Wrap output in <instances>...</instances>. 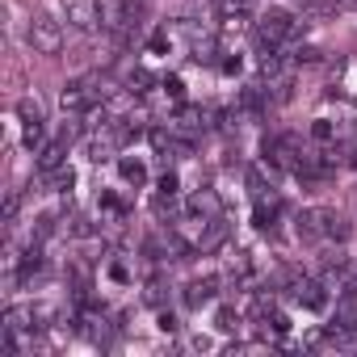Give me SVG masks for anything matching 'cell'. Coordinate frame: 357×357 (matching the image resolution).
Segmentation results:
<instances>
[{
	"mask_svg": "<svg viewBox=\"0 0 357 357\" xmlns=\"http://www.w3.org/2000/svg\"><path fill=\"white\" fill-rule=\"evenodd\" d=\"M89 231H93V227H89L84 219H72V236H89Z\"/></svg>",
	"mask_w": 357,
	"mask_h": 357,
	"instance_id": "cell-16",
	"label": "cell"
},
{
	"mask_svg": "<svg viewBox=\"0 0 357 357\" xmlns=\"http://www.w3.org/2000/svg\"><path fill=\"white\" fill-rule=\"evenodd\" d=\"M215 290H219V282H215V278L194 282V286L185 290V303H190V307H202V303H211V298H215Z\"/></svg>",
	"mask_w": 357,
	"mask_h": 357,
	"instance_id": "cell-8",
	"label": "cell"
},
{
	"mask_svg": "<svg viewBox=\"0 0 357 357\" xmlns=\"http://www.w3.org/2000/svg\"><path fill=\"white\" fill-rule=\"evenodd\" d=\"M349 231H353V227H349L336 211H328V227H324V236H328V240H349Z\"/></svg>",
	"mask_w": 357,
	"mask_h": 357,
	"instance_id": "cell-9",
	"label": "cell"
},
{
	"mask_svg": "<svg viewBox=\"0 0 357 357\" xmlns=\"http://www.w3.org/2000/svg\"><path fill=\"white\" fill-rule=\"evenodd\" d=\"M72 181H76V176H72V168H68V164H63V168H55V172L47 176V185H51V190H59V194H63V190H72Z\"/></svg>",
	"mask_w": 357,
	"mask_h": 357,
	"instance_id": "cell-11",
	"label": "cell"
},
{
	"mask_svg": "<svg viewBox=\"0 0 357 357\" xmlns=\"http://www.w3.org/2000/svg\"><path fill=\"white\" fill-rule=\"evenodd\" d=\"M190 211L194 215H211V211H219V202H215V194H194L190 198Z\"/></svg>",
	"mask_w": 357,
	"mask_h": 357,
	"instance_id": "cell-12",
	"label": "cell"
},
{
	"mask_svg": "<svg viewBox=\"0 0 357 357\" xmlns=\"http://www.w3.org/2000/svg\"><path fill=\"white\" fill-rule=\"evenodd\" d=\"M17 114H22V122H43V105H38V97H22V101H17Z\"/></svg>",
	"mask_w": 357,
	"mask_h": 357,
	"instance_id": "cell-10",
	"label": "cell"
},
{
	"mask_svg": "<svg viewBox=\"0 0 357 357\" xmlns=\"http://www.w3.org/2000/svg\"><path fill=\"white\" fill-rule=\"evenodd\" d=\"M290 30H294V17H290L286 9H269V13L261 17V26H257V34H265V38H273V43H282Z\"/></svg>",
	"mask_w": 357,
	"mask_h": 357,
	"instance_id": "cell-4",
	"label": "cell"
},
{
	"mask_svg": "<svg viewBox=\"0 0 357 357\" xmlns=\"http://www.w3.org/2000/svg\"><path fill=\"white\" fill-rule=\"evenodd\" d=\"M30 47H34L38 55H59V51H63V30H59V22L34 17V22H30Z\"/></svg>",
	"mask_w": 357,
	"mask_h": 357,
	"instance_id": "cell-1",
	"label": "cell"
},
{
	"mask_svg": "<svg viewBox=\"0 0 357 357\" xmlns=\"http://www.w3.org/2000/svg\"><path fill=\"white\" fill-rule=\"evenodd\" d=\"M219 328H223V332H231V328H236V311H231V307H223V311H219Z\"/></svg>",
	"mask_w": 357,
	"mask_h": 357,
	"instance_id": "cell-15",
	"label": "cell"
},
{
	"mask_svg": "<svg viewBox=\"0 0 357 357\" xmlns=\"http://www.w3.org/2000/svg\"><path fill=\"white\" fill-rule=\"evenodd\" d=\"M63 151H68V143L59 139V143H47V147H38V160H34V168L43 172V176H51L55 168H63Z\"/></svg>",
	"mask_w": 357,
	"mask_h": 357,
	"instance_id": "cell-5",
	"label": "cell"
},
{
	"mask_svg": "<svg viewBox=\"0 0 357 357\" xmlns=\"http://www.w3.org/2000/svg\"><path fill=\"white\" fill-rule=\"evenodd\" d=\"M147 84H151V76H147V72H130L126 93H147Z\"/></svg>",
	"mask_w": 357,
	"mask_h": 357,
	"instance_id": "cell-13",
	"label": "cell"
},
{
	"mask_svg": "<svg viewBox=\"0 0 357 357\" xmlns=\"http://www.w3.org/2000/svg\"><path fill=\"white\" fill-rule=\"evenodd\" d=\"M63 13L76 30H101V13H97V0H63Z\"/></svg>",
	"mask_w": 357,
	"mask_h": 357,
	"instance_id": "cell-3",
	"label": "cell"
},
{
	"mask_svg": "<svg viewBox=\"0 0 357 357\" xmlns=\"http://www.w3.org/2000/svg\"><path fill=\"white\" fill-rule=\"evenodd\" d=\"M122 176H126V181H143V164H135V160H122Z\"/></svg>",
	"mask_w": 357,
	"mask_h": 357,
	"instance_id": "cell-14",
	"label": "cell"
},
{
	"mask_svg": "<svg viewBox=\"0 0 357 357\" xmlns=\"http://www.w3.org/2000/svg\"><path fill=\"white\" fill-rule=\"evenodd\" d=\"M223 240H227V223H223V219H206L198 252H215V248H223Z\"/></svg>",
	"mask_w": 357,
	"mask_h": 357,
	"instance_id": "cell-6",
	"label": "cell"
},
{
	"mask_svg": "<svg viewBox=\"0 0 357 357\" xmlns=\"http://www.w3.org/2000/svg\"><path fill=\"white\" fill-rule=\"evenodd\" d=\"M294 298H298L303 307H315V311H319V307H328V294H324V286H319V282H307V278L294 286Z\"/></svg>",
	"mask_w": 357,
	"mask_h": 357,
	"instance_id": "cell-7",
	"label": "cell"
},
{
	"mask_svg": "<svg viewBox=\"0 0 357 357\" xmlns=\"http://www.w3.org/2000/svg\"><path fill=\"white\" fill-rule=\"evenodd\" d=\"M97 13H101V30L126 38V30H130V22H135V13H130L126 0H97Z\"/></svg>",
	"mask_w": 357,
	"mask_h": 357,
	"instance_id": "cell-2",
	"label": "cell"
}]
</instances>
